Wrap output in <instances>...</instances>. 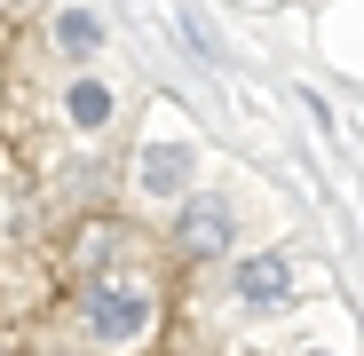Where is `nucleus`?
I'll return each mask as SVG.
<instances>
[{"label": "nucleus", "mask_w": 364, "mask_h": 356, "mask_svg": "<svg viewBox=\"0 0 364 356\" xmlns=\"http://www.w3.org/2000/svg\"><path fill=\"white\" fill-rule=\"evenodd\" d=\"M230 237H237L230 198H191V206H182V246H191V254H230Z\"/></svg>", "instance_id": "obj_4"}, {"label": "nucleus", "mask_w": 364, "mask_h": 356, "mask_svg": "<svg viewBox=\"0 0 364 356\" xmlns=\"http://www.w3.org/2000/svg\"><path fill=\"white\" fill-rule=\"evenodd\" d=\"M111 111H119V95H111V80H95V72H80V80L64 87V119H72V135H103V127H111Z\"/></svg>", "instance_id": "obj_5"}, {"label": "nucleus", "mask_w": 364, "mask_h": 356, "mask_svg": "<svg viewBox=\"0 0 364 356\" xmlns=\"http://www.w3.org/2000/svg\"><path fill=\"white\" fill-rule=\"evenodd\" d=\"M230 293H237V309H277L293 293V269L277 254H246V261H230Z\"/></svg>", "instance_id": "obj_3"}, {"label": "nucleus", "mask_w": 364, "mask_h": 356, "mask_svg": "<svg viewBox=\"0 0 364 356\" xmlns=\"http://www.w3.org/2000/svg\"><path fill=\"white\" fill-rule=\"evenodd\" d=\"M55 48H64V55H95L103 48V24L87 9H64V16H55Z\"/></svg>", "instance_id": "obj_6"}, {"label": "nucleus", "mask_w": 364, "mask_h": 356, "mask_svg": "<svg viewBox=\"0 0 364 356\" xmlns=\"http://www.w3.org/2000/svg\"><path fill=\"white\" fill-rule=\"evenodd\" d=\"M80 317H87V333H95L103 348H143V340L159 333V293H151V277H135V269H95V277L80 285Z\"/></svg>", "instance_id": "obj_1"}, {"label": "nucleus", "mask_w": 364, "mask_h": 356, "mask_svg": "<svg viewBox=\"0 0 364 356\" xmlns=\"http://www.w3.org/2000/svg\"><path fill=\"white\" fill-rule=\"evenodd\" d=\"M191 174H198V143H191V135H151V143L135 151V190H143L151 206L182 198Z\"/></svg>", "instance_id": "obj_2"}]
</instances>
